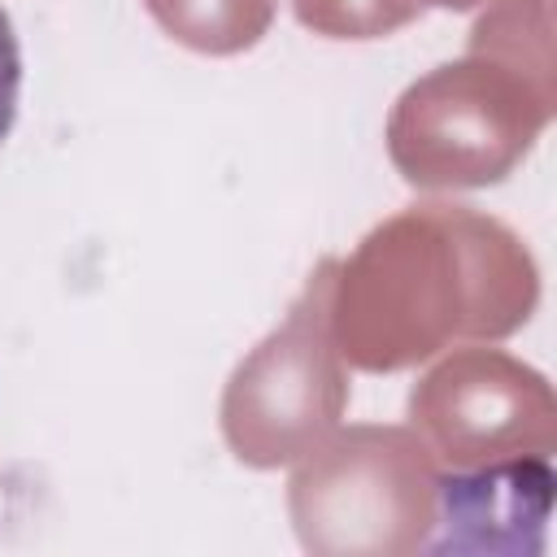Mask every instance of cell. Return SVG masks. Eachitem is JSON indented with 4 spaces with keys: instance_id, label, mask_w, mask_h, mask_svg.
Instances as JSON below:
<instances>
[{
    "instance_id": "1",
    "label": "cell",
    "mask_w": 557,
    "mask_h": 557,
    "mask_svg": "<svg viewBox=\"0 0 557 557\" xmlns=\"http://www.w3.org/2000/svg\"><path fill=\"white\" fill-rule=\"evenodd\" d=\"M553 505L548 461H505L492 470L440 479V535L435 553H505L527 548L522 522L544 527Z\"/></svg>"
},
{
    "instance_id": "2",
    "label": "cell",
    "mask_w": 557,
    "mask_h": 557,
    "mask_svg": "<svg viewBox=\"0 0 557 557\" xmlns=\"http://www.w3.org/2000/svg\"><path fill=\"white\" fill-rule=\"evenodd\" d=\"M17 96H22V48H17V35H13L9 13L0 9V144L13 131Z\"/></svg>"
}]
</instances>
